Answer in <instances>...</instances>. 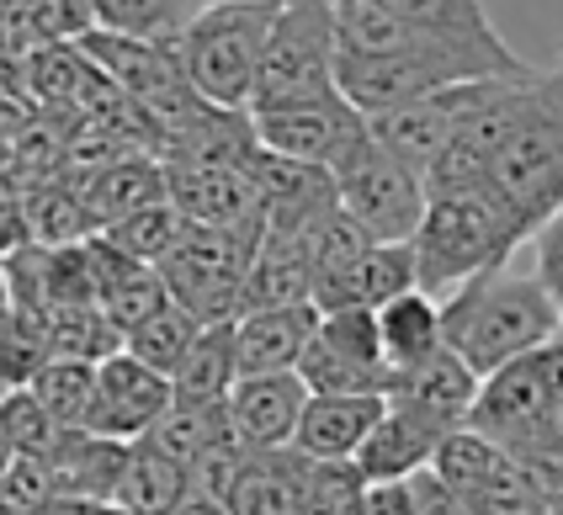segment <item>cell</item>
Segmentation results:
<instances>
[{
  "instance_id": "1",
  "label": "cell",
  "mask_w": 563,
  "mask_h": 515,
  "mask_svg": "<svg viewBox=\"0 0 563 515\" xmlns=\"http://www.w3.org/2000/svg\"><path fill=\"white\" fill-rule=\"evenodd\" d=\"M559 324V303L542 292L532 266H516V256L441 298V346H452L478 378L510 356L553 340Z\"/></svg>"
},
{
  "instance_id": "2",
  "label": "cell",
  "mask_w": 563,
  "mask_h": 515,
  "mask_svg": "<svg viewBox=\"0 0 563 515\" xmlns=\"http://www.w3.org/2000/svg\"><path fill=\"white\" fill-rule=\"evenodd\" d=\"M527 59L510 43H457V37L409 33L399 48H377V54H341L335 48V91H341L362 117L405 107V101L478 80V75H527Z\"/></svg>"
},
{
  "instance_id": "3",
  "label": "cell",
  "mask_w": 563,
  "mask_h": 515,
  "mask_svg": "<svg viewBox=\"0 0 563 515\" xmlns=\"http://www.w3.org/2000/svg\"><path fill=\"white\" fill-rule=\"evenodd\" d=\"M527 245V228L516 224V213L500 202L495 187H473V192H441L426 197V213L409 234V256H415V288L446 298L452 288L473 282L478 271L505 266Z\"/></svg>"
},
{
  "instance_id": "4",
  "label": "cell",
  "mask_w": 563,
  "mask_h": 515,
  "mask_svg": "<svg viewBox=\"0 0 563 515\" xmlns=\"http://www.w3.org/2000/svg\"><path fill=\"white\" fill-rule=\"evenodd\" d=\"M489 187L527 234L563 202V43L559 59L532 75L516 128L489 165Z\"/></svg>"
},
{
  "instance_id": "5",
  "label": "cell",
  "mask_w": 563,
  "mask_h": 515,
  "mask_svg": "<svg viewBox=\"0 0 563 515\" xmlns=\"http://www.w3.org/2000/svg\"><path fill=\"white\" fill-rule=\"evenodd\" d=\"M272 11H277V0H223V5H202L191 16L187 33L176 37V59L197 97L213 107H234V112L251 107Z\"/></svg>"
},
{
  "instance_id": "6",
  "label": "cell",
  "mask_w": 563,
  "mask_h": 515,
  "mask_svg": "<svg viewBox=\"0 0 563 515\" xmlns=\"http://www.w3.org/2000/svg\"><path fill=\"white\" fill-rule=\"evenodd\" d=\"M559 399H563V335H553V340H542L532 351L500 361L495 372H484L463 425L489 436L500 451H527L542 441Z\"/></svg>"
},
{
  "instance_id": "7",
  "label": "cell",
  "mask_w": 563,
  "mask_h": 515,
  "mask_svg": "<svg viewBox=\"0 0 563 515\" xmlns=\"http://www.w3.org/2000/svg\"><path fill=\"white\" fill-rule=\"evenodd\" d=\"M261 228H202L187 224V234L165 250L159 282L176 309H187L197 324H219L240 314V288Z\"/></svg>"
},
{
  "instance_id": "8",
  "label": "cell",
  "mask_w": 563,
  "mask_h": 515,
  "mask_svg": "<svg viewBox=\"0 0 563 515\" xmlns=\"http://www.w3.org/2000/svg\"><path fill=\"white\" fill-rule=\"evenodd\" d=\"M330 86H335V11H324V5H277L266 43H261L251 107L319 97Z\"/></svg>"
},
{
  "instance_id": "9",
  "label": "cell",
  "mask_w": 563,
  "mask_h": 515,
  "mask_svg": "<svg viewBox=\"0 0 563 515\" xmlns=\"http://www.w3.org/2000/svg\"><path fill=\"white\" fill-rule=\"evenodd\" d=\"M335 202L362 224L367 239H409L426 213V181L394 149H383L373 133L356 138V149L335 170Z\"/></svg>"
},
{
  "instance_id": "10",
  "label": "cell",
  "mask_w": 563,
  "mask_h": 515,
  "mask_svg": "<svg viewBox=\"0 0 563 515\" xmlns=\"http://www.w3.org/2000/svg\"><path fill=\"white\" fill-rule=\"evenodd\" d=\"M292 372L303 378L309 393H394V383H399L383 361L377 320L367 303L324 309Z\"/></svg>"
},
{
  "instance_id": "11",
  "label": "cell",
  "mask_w": 563,
  "mask_h": 515,
  "mask_svg": "<svg viewBox=\"0 0 563 515\" xmlns=\"http://www.w3.org/2000/svg\"><path fill=\"white\" fill-rule=\"evenodd\" d=\"M251 128H255V144L272 149V155L335 170V165L356 149V138L367 133V117L330 86V91H319V97L251 107Z\"/></svg>"
},
{
  "instance_id": "12",
  "label": "cell",
  "mask_w": 563,
  "mask_h": 515,
  "mask_svg": "<svg viewBox=\"0 0 563 515\" xmlns=\"http://www.w3.org/2000/svg\"><path fill=\"white\" fill-rule=\"evenodd\" d=\"M75 43H80V54H86V59H91V65L101 69L128 101H139V107L155 117L159 128L176 123L181 112H191V107L202 101L187 86V69H181V59H176L170 43L118 37V33H101V27L80 33Z\"/></svg>"
},
{
  "instance_id": "13",
  "label": "cell",
  "mask_w": 563,
  "mask_h": 515,
  "mask_svg": "<svg viewBox=\"0 0 563 515\" xmlns=\"http://www.w3.org/2000/svg\"><path fill=\"white\" fill-rule=\"evenodd\" d=\"M510 80V75H478V80H457V86H441V91H426V97L405 101V107H388V112H373L367 117V133H373L383 149H394L405 165L426 170L441 149L452 144V133L468 123L473 112L484 107V97Z\"/></svg>"
},
{
  "instance_id": "14",
  "label": "cell",
  "mask_w": 563,
  "mask_h": 515,
  "mask_svg": "<svg viewBox=\"0 0 563 515\" xmlns=\"http://www.w3.org/2000/svg\"><path fill=\"white\" fill-rule=\"evenodd\" d=\"M170 404V378L144 367L139 356L112 351L96 361L91 378V410H86V425L80 430H96V436H112V441H139Z\"/></svg>"
},
{
  "instance_id": "15",
  "label": "cell",
  "mask_w": 563,
  "mask_h": 515,
  "mask_svg": "<svg viewBox=\"0 0 563 515\" xmlns=\"http://www.w3.org/2000/svg\"><path fill=\"white\" fill-rule=\"evenodd\" d=\"M245 181H251L255 197V219L272 234H303L324 208H335V176L324 165L287 160V155H272L261 144L245 160Z\"/></svg>"
},
{
  "instance_id": "16",
  "label": "cell",
  "mask_w": 563,
  "mask_h": 515,
  "mask_svg": "<svg viewBox=\"0 0 563 515\" xmlns=\"http://www.w3.org/2000/svg\"><path fill=\"white\" fill-rule=\"evenodd\" d=\"M303 399H309V388L298 372H240L234 388L223 393V415H229V430L240 447L272 451L292 447Z\"/></svg>"
},
{
  "instance_id": "17",
  "label": "cell",
  "mask_w": 563,
  "mask_h": 515,
  "mask_svg": "<svg viewBox=\"0 0 563 515\" xmlns=\"http://www.w3.org/2000/svg\"><path fill=\"white\" fill-rule=\"evenodd\" d=\"M446 436L437 419H426L420 410H409L405 399H383V415L373 419V430L362 436V447L351 451V468L367 483L409 479L431 462L437 441Z\"/></svg>"
},
{
  "instance_id": "18",
  "label": "cell",
  "mask_w": 563,
  "mask_h": 515,
  "mask_svg": "<svg viewBox=\"0 0 563 515\" xmlns=\"http://www.w3.org/2000/svg\"><path fill=\"white\" fill-rule=\"evenodd\" d=\"M319 309L313 303H277L234 314V361L240 372H292L309 346Z\"/></svg>"
},
{
  "instance_id": "19",
  "label": "cell",
  "mask_w": 563,
  "mask_h": 515,
  "mask_svg": "<svg viewBox=\"0 0 563 515\" xmlns=\"http://www.w3.org/2000/svg\"><path fill=\"white\" fill-rule=\"evenodd\" d=\"M383 399L388 393H309L298 430H292V451H303L313 462L351 457L373 430V419L383 415Z\"/></svg>"
},
{
  "instance_id": "20",
  "label": "cell",
  "mask_w": 563,
  "mask_h": 515,
  "mask_svg": "<svg viewBox=\"0 0 563 515\" xmlns=\"http://www.w3.org/2000/svg\"><path fill=\"white\" fill-rule=\"evenodd\" d=\"M128 462V441L96 436V430H64L48 451V473L59 500H112Z\"/></svg>"
},
{
  "instance_id": "21",
  "label": "cell",
  "mask_w": 563,
  "mask_h": 515,
  "mask_svg": "<svg viewBox=\"0 0 563 515\" xmlns=\"http://www.w3.org/2000/svg\"><path fill=\"white\" fill-rule=\"evenodd\" d=\"M473 393H478V372L452 346H437L420 367H409L405 378L394 383L388 399H405L409 410H420L426 419H437L441 430H452V425L468 419Z\"/></svg>"
},
{
  "instance_id": "22",
  "label": "cell",
  "mask_w": 563,
  "mask_h": 515,
  "mask_svg": "<svg viewBox=\"0 0 563 515\" xmlns=\"http://www.w3.org/2000/svg\"><path fill=\"white\" fill-rule=\"evenodd\" d=\"M91 266H96V309L112 320V329L123 335L144 314H155L165 303V282L150 260H133L123 250H112L101 234H91Z\"/></svg>"
},
{
  "instance_id": "23",
  "label": "cell",
  "mask_w": 563,
  "mask_h": 515,
  "mask_svg": "<svg viewBox=\"0 0 563 515\" xmlns=\"http://www.w3.org/2000/svg\"><path fill=\"white\" fill-rule=\"evenodd\" d=\"M303 468H309V457L292 451V447L245 451L240 479H234V489H229L223 511L229 515H298Z\"/></svg>"
},
{
  "instance_id": "24",
  "label": "cell",
  "mask_w": 563,
  "mask_h": 515,
  "mask_svg": "<svg viewBox=\"0 0 563 515\" xmlns=\"http://www.w3.org/2000/svg\"><path fill=\"white\" fill-rule=\"evenodd\" d=\"M309 260L298 234H272L261 228L251 245V266H245V288H240V314L245 309H277V303H309Z\"/></svg>"
},
{
  "instance_id": "25",
  "label": "cell",
  "mask_w": 563,
  "mask_h": 515,
  "mask_svg": "<svg viewBox=\"0 0 563 515\" xmlns=\"http://www.w3.org/2000/svg\"><path fill=\"white\" fill-rule=\"evenodd\" d=\"M373 320H377L383 361H388L394 378H405L409 367H420L441 346V303L420 288H405V292H394L388 303H377Z\"/></svg>"
},
{
  "instance_id": "26",
  "label": "cell",
  "mask_w": 563,
  "mask_h": 515,
  "mask_svg": "<svg viewBox=\"0 0 563 515\" xmlns=\"http://www.w3.org/2000/svg\"><path fill=\"white\" fill-rule=\"evenodd\" d=\"M240 378V361H234V320L202 324L197 340L187 346V356L176 361L170 372V399L181 404H223V393Z\"/></svg>"
},
{
  "instance_id": "27",
  "label": "cell",
  "mask_w": 563,
  "mask_h": 515,
  "mask_svg": "<svg viewBox=\"0 0 563 515\" xmlns=\"http://www.w3.org/2000/svg\"><path fill=\"white\" fill-rule=\"evenodd\" d=\"M187 494H191V473L181 462H170L150 441H128V462L112 505H123L128 515H170Z\"/></svg>"
},
{
  "instance_id": "28",
  "label": "cell",
  "mask_w": 563,
  "mask_h": 515,
  "mask_svg": "<svg viewBox=\"0 0 563 515\" xmlns=\"http://www.w3.org/2000/svg\"><path fill=\"white\" fill-rule=\"evenodd\" d=\"M91 33V0H0V37L11 48L75 43Z\"/></svg>"
},
{
  "instance_id": "29",
  "label": "cell",
  "mask_w": 563,
  "mask_h": 515,
  "mask_svg": "<svg viewBox=\"0 0 563 515\" xmlns=\"http://www.w3.org/2000/svg\"><path fill=\"white\" fill-rule=\"evenodd\" d=\"M229 436H234V430H229L223 404H181V399H170V404H165V415H159L139 441H150V447L165 451L170 462L191 468L202 451L219 447V441H229Z\"/></svg>"
},
{
  "instance_id": "30",
  "label": "cell",
  "mask_w": 563,
  "mask_h": 515,
  "mask_svg": "<svg viewBox=\"0 0 563 515\" xmlns=\"http://www.w3.org/2000/svg\"><path fill=\"white\" fill-rule=\"evenodd\" d=\"M197 11H202L197 0H91V27L176 48V37L187 33Z\"/></svg>"
},
{
  "instance_id": "31",
  "label": "cell",
  "mask_w": 563,
  "mask_h": 515,
  "mask_svg": "<svg viewBox=\"0 0 563 515\" xmlns=\"http://www.w3.org/2000/svg\"><path fill=\"white\" fill-rule=\"evenodd\" d=\"M409 33L457 37V43H505L484 11V0H377Z\"/></svg>"
},
{
  "instance_id": "32",
  "label": "cell",
  "mask_w": 563,
  "mask_h": 515,
  "mask_svg": "<svg viewBox=\"0 0 563 515\" xmlns=\"http://www.w3.org/2000/svg\"><path fill=\"white\" fill-rule=\"evenodd\" d=\"M500 457L505 451L489 441V436H478L473 425H452L446 436L437 441V451H431V462H426V473L463 505L478 483L489 479L495 468H500Z\"/></svg>"
},
{
  "instance_id": "33",
  "label": "cell",
  "mask_w": 563,
  "mask_h": 515,
  "mask_svg": "<svg viewBox=\"0 0 563 515\" xmlns=\"http://www.w3.org/2000/svg\"><path fill=\"white\" fill-rule=\"evenodd\" d=\"M181 234H187V219H181V208L170 197H155V202H144V208H133V213H123V219H112V224L101 228V239L112 250H123L133 260H150V266H159L165 250Z\"/></svg>"
},
{
  "instance_id": "34",
  "label": "cell",
  "mask_w": 563,
  "mask_h": 515,
  "mask_svg": "<svg viewBox=\"0 0 563 515\" xmlns=\"http://www.w3.org/2000/svg\"><path fill=\"white\" fill-rule=\"evenodd\" d=\"M91 378H96V361L48 356V361L27 378V393L43 404V415L54 419V425L80 430V425H86V410H91Z\"/></svg>"
},
{
  "instance_id": "35",
  "label": "cell",
  "mask_w": 563,
  "mask_h": 515,
  "mask_svg": "<svg viewBox=\"0 0 563 515\" xmlns=\"http://www.w3.org/2000/svg\"><path fill=\"white\" fill-rule=\"evenodd\" d=\"M197 329H202V324L191 320L187 309H176V303L165 298L155 314H144L133 329H123V351L139 356L144 367H155V372L170 378V372H176V361H181L187 346L197 340Z\"/></svg>"
},
{
  "instance_id": "36",
  "label": "cell",
  "mask_w": 563,
  "mask_h": 515,
  "mask_svg": "<svg viewBox=\"0 0 563 515\" xmlns=\"http://www.w3.org/2000/svg\"><path fill=\"white\" fill-rule=\"evenodd\" d=\"M59 436H64V425H54V419L43 415V404L32 399L27 388H5V393H0V441L11 451L48 457Z\"/></svg>"
},
{
  "instance_id": "37",
  "label": "cell",
  "mask_w": 563,
  "mask_h": 515,
  "mask_svg": "<svg viewBox=\"0 0 563 515\" xmlns=\"http://www.w3.org/2000/svg\"><path fill=\"white\" fill-rule=\"evenodd\" d=\"M362 473L351 468V457L341 462H313L303 468V489H298V515H345L351 500L362 494Z\"/></svg>"
},
{
  "instance_id": "38",
  "label": "cell",
  "mask_w": 563,
  "mask_h": 515,
  "mask_svg": "<svg viewBox=\"0 0 563 515\" xmlns=\"http://www.w3.org/2000/svg\"><path fill=\"white\" fill-rule=\"evenodd\" d=\"M54 500H59V494H54L48 457L16 451V457L0 468V515H43Z\"/></svg>"
},
{
  "instance_id": "39",
  "label": "cell",
  "mask_w": 563,
  "mask_h": 515,
  "mask_svg": "<svg viewBox=\"0 0 563 515\" xmlns=\"http://www.w3.org/2000/svg\"><path fill=\"white\" fill-rule=\"evenodd\" d=\"M527 245H532V277L563 314V202L527 234Z\"/></svg>"
},
{
  "instance_id": "40",
  "label": "cell",
  "mask_w": 563,
  "mask_h": 515,
  "mask_svg": "<svg viewBox=\"0 0 563 515\" xmlns=\"http://www.w3.org/2000/svg\"><path fill=\"white\" fill-rule=\"evenodd\" d=\"M345 515H415V505H409V483L405 479L362 483V494L351 500Z\"/></svg>"
},
{
  "instance_id": "41",
  "label": "cell",
  "mask_w": 563,
  "mask_h": 515,
  "mask_svg": "<svg viewBox=\"0 0 563 515\" xmlns=\"http://www.w3.org/2000/svg\"><path fill=\"white\" fill-rule=\"evenodd\" d=\"M405 483H409V505H415V515H468L437 479H431V473H426V468H420V473H409Z\"/></svg>"
},
{
  "instance_id": "42",
  "label": "cell",
  "mask_w": 563,
  "mask_h": 515,
  "mask_svg": "<svg viewBox=\"0 0 563 515\" xmlns=\"http://www.w3.org/2000/svg\"><path fill=\"white\" fill-rule=\"evenodd\" d=\"M43 515H128V511L112 505V500H54Z\"/></svg>"
},
{
  "instance_id": "43",
  "label": "cell",
  "mask_w": 563,
  "mask_h": 515,
  "mask_svg": "<svg viewBox=\"0 0 563 515\" xmlns=\"http://www.w3.org/2000/svg\"><path fill=\"white\" fill-rule=\"evenodd\" d=\"M532 451H542V457H563V399L559 410H553V419H548V430H542V441L527 451H510V457H532Z\"/></svg>"
},
{
  "instance_id": "44",
  "label": "cell",
  "mask_w": 563,
  "mask_h": 515,
  "mask_svg": "<svg viewBox=\"0 0 563 515\" xmlns=\"http://www.w3.org/2000/svg\"><path fill=\"white\" fill-rule=\"evenodd\" d=\"M170 515H229V511H223L219 500H202V494H187V500H181V505H176Z\"/></svg>"
},
{
  "instance_id": "45",
  "label": "cell",
  "mask_w": 563,
  "mask_h": 515,
  "mask_svg": "<svg viewBox=\"0 0 563 515\" xmlns=\"http://www.w3.org/2000/svg\"><path fill=\"white\" fill-rule=\"evenodd\" d=\"M277 5H324V11H335V5H345V0H277Z\"/></svg>"
},
{
  "instance_id": "46",
  "label": "cell",
  "mask_w": 563,
  "mask_h": 515,
  "mask_svg": "<svg viewBox=\"0 0 563 515\" xmlns=\"http://www.w3.org/2000/svg\"><path fill=\"white\" fill-rule=\"evenodd\" d=\"M11 457H16V451L5 447V441H0V468H5V462H11Z\"/></svg>"
},
{
  "instance_id": "47",
  "label": "cell",
  "mask_w": 563,
  "mask_h": 515,
  "mask_svg": "<svg viewBox=\"0 0 563 515\" xmlns=\"http://www.w3.org/2000/svg\"><path fill=\"white\" fill-rule=\"evenodd\" d=\"M197 5H223V0H197Z\"/></svg>"
},
{
  "instance_id": "48",
  "label": "cell",
  "mask_w": 563,
  "mask_h": 515,
  "mask_svg": "<svg viewBox=\"0 0 563 515\" xmlns=\"http://www.w3.org/2000/svg\"><path fill=\"white\" fill-rule=\"evenodd\" d=\"M559 335H563V324H559Z\"/></svg>"
}]
</instances>
